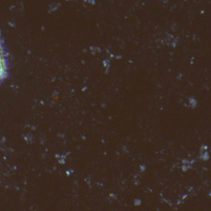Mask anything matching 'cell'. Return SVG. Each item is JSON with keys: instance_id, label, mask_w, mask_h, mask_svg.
Returning a JSON list of instances; mask_svg holds the SVG:
<instances>
[{"instance_id": "obj_1", "label": "cell", "mask_w": 211, "mask_h": 211, "mask_svg": "<svg viewBox=\"0 0 211 211\" xmlns=\"http://www.w3.org/2000/svg\"><path fill=\"white\" fill-rule=\"evenodd\" d=\"M8 76V61L0 34V84Z\"/></svg>"}]
</instances>
